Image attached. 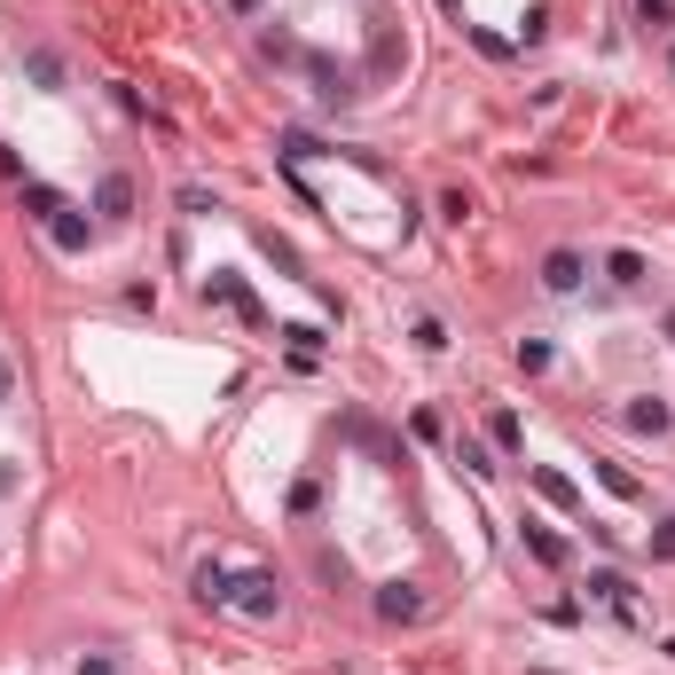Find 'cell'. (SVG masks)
<instances>
[{"label":"cell","mask_w":675,"mask_h":675,"mask_svg":"<svg viewBox=\"0 0 675 675\" xmlns=\"http://www.w3.org/2000/svg\"><path fill=\"white\" fill-rule=\"evenodd\" d=\"M228 604H235V613H244V621H276V604H283V582H276V573H235V589H228Z\"/></svg>","instance_id":"1"},{"label":"cell","mask_w":675,"mask_h":675,"mask_svg":"<svg viewBox=\"0 0 675 675\" xmlns=\"http://www.w3.org/2000/svg\"><path fill=\"white\" fill-rule=\"evenodd\" d=\"M378 621H385V628H417V621H424V589H417V582H385V589H378Z\"/></svg>","instance_id":"2"},{"label":"cell","mask_w":675,"mask_h":675,"mask_svg":"<svg viewBox=\"0 0 675 675\" xmlns=\"http://www.w3.org/2000/svg\"><path fill=\"white\" fill-rule=\"evenodd\" d=\"M582 276H589V259L573 252V244H558V252H543V291H558V298H573L582 291Z\"/></svg>","instance_id":"3"},{"label":"cell","mask_w":675,"mask_h":675,"mask_svg":"<svg viewBox=\"0 0 675 675\" xmlns=\"http://www.w3.org/2000/svg\"><path fill=\"white\" fill-rule=\"evenodd\" d=\"M589 597L604 604V613H621V621H636V582H628V573H613V565H597V573H589Z\"/></svg>","instance_id":"4"},{"label":"cell","mask_w":675,"mask_h":675,"mask_svg":"<svg viewBox=\"0 0 675 675\" xmlns=\"http://www.w3.org/2000/svg\"><path fill=\"white\" fill-rule=\"evenodd\" d=\"M534 495H543V502H558V511H582V487H573L558 463H534Z\"/></svg>","instance_id":"5"},{"label":"cell","mask_w":675,"mask_h":675,"mask_svg":"<svg viewBox=\"0 0 675 675\" xmlns=\"http://www.w3.org/2000/svg\"><path fill=\"white\" fill-rule=\"evenodd\" d=\"M94 213H103V220H126V213H133V181H126V174H103V181H94Z\"/></svg>","instance_id":"6"},{"label":"cell","mask_w":675,"mask_h":675,"mask_svg":"<svg viewBox=\"0 0 675 675\" xmlns=\"http://www.w3.org/2000/svg\"><path fill=\"white\" fill-rule=\"evenodd\" d=\"M519 534H526V550H534V558H543V565H550V573H565V565H573V550H565V543H558V534H550V526H543V519H526V526H519Z\"/></svg>","instance_id":"7"},{"label":"cell","mask_w":675,"mask_h":675,"mask_svg":"<svg viewBox=\"0 0 675 675\" xmlns=\"http://www.w3.org/2000/svg\"><path fill=\"white\" fill-rule=\"evenodd\" d=\"M205 298H220V307H235L244 322H259V298H252L244 283H235V276H213V283H205Z\"/></svg>","instance_id":"8"},{"label":"cell","mask_w":675,"mask_h":675,"mask_svg":"<svg viewBox=\"0 0 675 675\" xmlns=\"http://www.w3.org/2000/svg\"><path fill=\"white\" fill-rule=\"evenodd\" d=\"M487 448H502V456H519V448H526V424H519L511 409H495V417H487Z\"/></svg>","instance_id":"9"},{"label":"cell","mask_w":675,"mask_h":675,"mask_svg":"<svg viewBox=\"0 0 675 675\" xmlns=\"http://www.w3.org/2000/svg\"><path fill=\"white\" fill-rule=\"evenodd\" d=\"M48 235H55V252H87V213H72V205H63V213L48 220Z\"/></svg>","instance_id":"10"},{"label":"cell","mask_w":675,"mask_h":675,"mask_svg":"<svg viewBox=\"0 0 675 675\" xmlns=\"http://www.w3.org/2000/svg\"><path fill=\"white\" fill-rule=\"evenodd\" d=\"M628 432H652V441H660V432H667V400H660V393L628 400Z\"/></svg>","instance_id":"11"},{"label":"cell","mask_w":675,"mask_h":675,"mask_svg":"<svg viewBox=\"0 0 675 675\" xmlns=\"http://www.w3.org/2000/svg\"><path fill=\"white\" fill-rule=\"evenodd\" d=\"M16 196H24V213H31V220H55V213H63V196H55L48 181H16Z\"/></svg>","instance_id":"12"},{"label":"cell","mask_w":675,"mask_h":675,"mask_svg":"<svg viewBox=\"0 0 675 675\" xmlns=\"http://www.w3.org/2000/svg\"><path fill=\"white\" fill-rule=\"evenodd\" d=\"M228 589H235L228 565H196V604H228Z\"/></svg>","instance_id":"13"},{"label":"cell","mask_w":675,"mask_h":675,"mask_svg":"<svg viewBox=\"0 0 675 675\" xmlns=\"http://www.w3.org/2000/svg\"><path fill=\"white\" fill-rule=\"evenodd\" d=\"M604 276H613L621 291H636L645 283V252H604Z\"/></svg>","instance_id":"14"},{"label":"cell","mask_w":675,"mask_h":675,"mask_svg":"<svg viewBox=\"0 0 675 675\" xmlns=\"http://www.w3.org/2000/svg\"><path fill=\"white\" fill-rule=\"evenodd\" d=\"M24 72H31V79H40V87L55 94V87H63V55H55V48H31V55H24Z\"/></svg>","instance_id":"15"},{"label":"cell","mask_w":675,"mask_h":675,"mask_svg":"<svg viewBox=\"0 0 675 675\" xmlns=\"http://www.w3.org/2000/svg\"><path fill=\"white\" fill-rule=\"evenodd\" d=\"M456 456H463V471H471V480H495V456H487V441H463Z\"/></svg>","instance_id":"16"},{"label":"cell","mask_w":675,"mask_h":675,"mask_svg":"<svg viewBox=\"0 0 675 675\" xmlns=\"http://www.w3.org/2000/svg\"><path fill=\"white\" fill-rule=\"evenodd\" d=\"M636 24H645V31H667V24H675V0H636Z\"/></svg>","instance_id":"17"},{"label":"cell","mask_w":675,"mask_h":675,"mask_svg":"<svg viewBox=\"0 0 675 675\" xmlns=\"http://www.w3.org/2000/svg\"><path fill=\"white\" fill-rule=\"evenodd\" d=\"M519 369H526V378H543V369H550V346H543V338H519Z\"/></svg>","instance_id":"18"},{"label":"cell","mask_w":675,"mask_h":675,"mask_svg":"<svg viewBox=\"0 0 675 675\" xmlns=\"http://www.w3.org/2000/svg\"><path fill=\"white\" fill-rule=\"evenodd\" d=\"M519 40H526V48L550 40V9H526V16H519Z\"/></svg>","instance_id":"19"},{"label":"cell","mask_w":675,"mask_h":675,"mask_svg":"<svg viewBox=\"0 0 675 675\" xmlns=\"http://www.w3.org/2000/svg\"><path fill=\"white\" fill-rule=\"evenodd\" d=\"M652 558H675V519H660V526H652Z\"/></svg>","instance_id":"20"},{"label":"cell","mask_w":675,"mask_h":675,"mask_svg":"<svg viewBox=\"0 0 675 675\" xmlns=\"http://www.w3.org/2000/svg\"><path fill=\"white\" fill-rule=\"evenodd\" d=\"M0 181H24V157H16L9 142H0Z\"/></svg>","instance_id":"21"},{"label":"cell","mask_w":675,"mask_h":675,"mask_svg":"<svg viewBox=\"0 0 675 675\" xmlns=\"http://www.w3.org/2000/svg\"><path fill=\"white\" fill-rule=\"evenodd\" d=\"M79 675H118V660H103V652H87V660H79Z\"/></svg>","instance_id":"22"},{"label":"cell","mask_w":675,"mask_h":675,"mask_svg":"<svg viewBox=\"0 0 675 675\" xmlns=\"http://www.w3.org/2000/svg\"><path fill=\"white\" fill-rule=\"evenodd\" d=\"M16 393V361H0V400H9Z\"/></svg>","instance_id":"23"},{"label":"cell","mask_w":675,"mask_h":675,"mask_svg":"<svg viewBox=\"0 0 675 675\" xmlns=\"http://www.w3.org/2000/svg\"><path fill=\"white\" fill-rule=\"evenodd\" d=\"M0 495H16V463H0Z\"/></svg>","instance_id":"24"},{"label":"cell","mask_w":675,"mask_h":675,"mask_svg":"<svg viewBox=\"0 0 675 675\" xmlns=\"http://www.w3.org/2000/svg\"><path fill=\"white\" fill-rule=\"evenodd\" d=\"M228 9H235V16H252V9H259V0H228Z\"/></svg>","instance_id":"25"},{"label":"cell","mask_w":675,"mask_h":675,"mask_svg":"<svg viewBox=\"0 0 675 675\" xmlns=\"http://www.w3.org/2000/svg\"><path fill=\"white\" fill-rule=\"evenodd\" d=\"M441 9H448V16H463V0H441Z\"/></svg>","instance_id":"26"},{"label":"cell","mask_w":675,"mask_h":675,"mask_svg":"<svg viewBox=\"0 0 675 675\" xmlns=\"http://www.w3.org/2000/svg\"><path fill=\"white\" fill-rule=\"evenodd\" d=\"M667 338H675V307H667Z\"/></svg>","instance_id":"27"},{"label":"cell","mask_w":675,"mask_h":675,"mask_svg":"<svg viewBox=\"0 0 675 675\" xmlns=\"http://www.w3.org/2000/svg\"><path fill=\"white\" fill-rule=\"evenodd\" d=\"M667 72H675V48H667Z\"/></svg>","instance_id":"28"}]
</instances>
